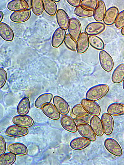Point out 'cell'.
Instances as JSON below:
<instances>
[{"label":"cell","instance_id":"obj_35","mask_svg":"<svg viewBox=\"0 0 124 165\" xmlns=\"http://www.w3.org/2000/svg\"><path fill=\"white\" fill-rule=\"evenodd\" d=\"M98 2L97 0H82L80 6L85 10L94 11L97 6Z\"/></svg>","mask_w":124,"mask_h":165},{"label":"cell","instance_id":"obj_26","mask_svg":"<svg viewBox=\"0 0 124 165\" xmlns=\"http://www.w3.org/2000/svg\"><path fill=\"white\" fill-rule=\"evenodd\" d=\"M107 112L113 116H118L124 114V105L118 102L110 104L108 107Z\"/></svg>","mask_w":124,"mask_h":165},{"label":"cell","instance_id":"obj_40","mask_svg":"<svg viewBox=\"0 0 124 165\" xmlns=\"http://www.w3.org/2000/svg\"><path fill=\"white\" fill-rule=\"evenodd\" d=\"M67 2L72 6L77 7L80 5L81 0H67Z\"/></svg>","mask_w":124,"mask_h":165},{"label":"cell","instance_id":"obj_6","mask_svg":"<svg viewBox=\"0 0 124 165\" xmlns=\"http://www.w3.org/2000/svg\"><path fill=\"white\" fill-rule=\"evenodd\" d=\"M72 113L75 120H80L87 123L90 122L91 116L81 104H76L73 107Z\"/></svg>","mask_w":124,"mask_h":165},{"label":"cell","instance_id":"obj_8","mask_svg":"<svg viewBox=\"0 0 124 165\" xmlns=\"http://www.w3.org/2000/svg\"><path fill=\"white\" fill-rule=\"evenodd\" d=\"M28 132V129L26 128L15 124L8 127L6 130L5 133L9 137H19L27 135Z\"/></svg>","mask_w":124,"mask_h":165},{"label":"cell","instance_id":"obj_18","mask_svg":"<svg viewBox=\"0 0 124 165\" xmlns=\"http://www.w3.org/2000/svg\"><path fill=\"white\" fill-rule=\"evenodd\" d=\"M31 11L29 9L14 11L10 16V19L13 22L20 23L26 21L30 18Z\"/></svg>","mask_w":124,"mask_h":165},{"label":"cell","instance_id":"obj_22","mask_svg":"<svg viewBox=\"0 0 124 165\" xmlns=\"http://www.w3.org/2000/svg\"><path fill=\"white\" fill-rule=\"evenodd\" d=\"M90 125L95 134L98 136L103 135L104 130L101 119L97 116H93L90 120Z\"/></svg>","mask_w":124,"mask_h":165},{"label":"cell","instance_id":"obj_37","mask_svg":"<svg viewBox=\"0 0 124 165\" xmlns=\"http://www.w3.org/2000/svg\"><path fill=\"white\" fill-rule=\"evenodd\" d=\"M115 27L118 29L124 27V10L119 12L114 22Z\"/></svg>","mask_w":124,"mask_h":165},{"label":"cell","instance_id":"obj_28","mask_svg":"<svg viewBox=\"0 0 124 165\" xmlns=\"http://www.w3.org/2000/svg\"><path fill=\"white\" fill-rule=\"evenodd\" d=\"M30 107V102L29 98L24 97L22 98L18 103L16 111L19 115H26L29 112Z\"/></svg>","mask_w":124,"mask_h":165},{"label":"cell","instance_id":"obj_36","mask_svg":"<svg viewBox=\"0 0 124 165\" xmlns=\"http://www.w3.org/2000/svg\"><path fill=\"white\" fill-rule=\"evenodd\" d=\"M64 43L66 47L70 50L73 51L77 50L76 42L69 33L66 35Z\"/></svg>","mask_w":124,"mask_h":165},{"label":"cell","instance_id":"obj_25","mask_svg":"<svg viewBox=\"0 0 124 165\" xmlns=\"http://www.w3.org/2000/svg\"><path fill=\"white\" fill-rule=\"evenodd\" d=\"M124 78V63L119 64L114 69L111 76L112 82L115 84L121 83Z\"/></svg>","mask_w":124,"mask_h":165},{"label":"cell","instance_id":"obj_11","mask_svg":"<svg viewBox=\"0 0 124 165\" xmlns=\"http://www.w3.org/2000/svg\"><path fill=\"white\" fill-rule=\"evenodd\" d=\"M53 102L59 113L62 115H67L69 111V106L68 102L61 97L56 95L53 98Z\"/></svg>","mask_w":124,"mask_h":165},{"label":"cell","instance_id":"obj_39","mask_svg":"<svg viewBox=\"0 0 124 165\" xmlns=\"http://www.w3.org/2000/svg\"><path fill=\"white\" fill-rule=\"evenodd\" d=\"M6 149V144L2 136H0V155L5 153Z\"/></svg>","mask_w":124,"mask_h":165},{"label":"cell","instance_id":"obj_30","mask_svg":"<svg viewBox=\"0 0 124 165\" xmlns=\"http://www.w3.org/2000/svg\"><path fill=\"white\" fill-rule=\"evenodd\" d=\"M42 1L45 11L51 16L54 15L57 11V7L55 2L51 0H42Z\"/></svg>","mask_w":124,"mask_h":165},{"label":"cell","instance_id":"obj_20","mask_svg":"<svg viewBox=\"0 0 124 165\" xmlns=\"http://www.w3.org/2000/svg\"><path fill=\"white\" fill-rule=\"evenodd\" d=\"M91 141L82 137H76L70 142V146L75 150H82L88 146L91 143Z\"/></svg>","mask_w":124,"mask_h":165},{"label":"cell","instance_id":"obj_9","mask_svg":"<svg viewBox=\"0 0 124 165\" xmlns=\"http://www.w3.org/2000/svg\"><path fill=\"white\" fill-rule=\"evenodd\" d=\"M104 132L106 135H109L113 132L114 127V120L112 116L107 112L104 113L101 116Z\"/></svg>","mask_w":124,"mask_h":165},{"label":"cell","instance_id":"obj_34","mask_svg":"<svg viewBox=\"0 0 124 165\" xmlns=\"http://www.w3.org/2000/svg\"><path fill=\"white\" fill-rule=\"evenodd\" d=\"M74 12L77 16L82 18H87L93 16V11H90L85 9L80 5L76 7Z\"/></svg>","mask_w":124,"mask_h":165},{"label":"cell","instance_id":"obj_19","mask_svg":"<svg viewBox=\"0 0 124 165\" xmlns=\"http://www.w3.org/2000/svg\"><path fill=\"white\" fill-rule=\"evenodd\" d=\"M7 150L9 152L17 155H24L28 153V149L26 145L19 142L9 144Z\"/></svg>","mask_w":124,"mask_h":165},{"label":"cell","instance_id":"obj_44","mask_svg":"<svg viewBox=\"0 0 124 165\" xmlns=\"http://www.w3.org/2000/svg\"><path fill=\"white\" fill-rule=\"evenodd\" d=\"M55 2H59L60 1V0H53Z\"/></svg>","mask_w":124,"mask_h":165},{"label":"cell","instance_id":"obj_15","mask_svg":"<svg viewBox=\"0 0 124 165\" xmlns=\"http://www.w3.org/2000/svg\"><path fill=\"white\" fill-rule=\"evenodd\" d=\"M66 35L65 30L60 27L57 28L52 36L51 41L52 46L57 48L61 46L64 40Z\"/></svg>","mask_w":124,"mask_h":165},{"label":"cell","instance_id":"obj_42","mask_svg":"<svg viewBox=\"0 0 124 165\" xmlns=\"http://www.w3.org/2000/svg\"><path fill=\"white\" fill-rule=\"evenodd\" d=\"M121 33L122 35L124 36V27L122 28L121 30Z\"/></svg>","mask_w":124,"mask_h":165},{"label":"cell","instance_id":"obj_32","mask_svg":"<svg viewBox=\"0 0 124 165\" xmlns=\"http://www.w3.org/2000/svg\"><path fill=\"white\" fill-rule=\"evenodd\" d=\"M16 158V155L11 152L4 153L0 155V165H12L15 162Z\"/></svg>","mask_w":124,"mask_h":165},{"label":"cell","instance_id":"obj_29","mask_svg":"<svg viewBox=\"0 0 124 165\" xmlns=\"http://www.w3.org/2000/svg\"><path fill=\"white\" fill-rule=\"evenodd\" d=\"M53 98V95L51 93L42 94L36 99L34 102L35 107L38 108H42L46 104L50 103Z\"/></svg>","mask_w":124,"mask_h":165},{"label":"cell","instance_id":"obj_13","mask_svg":"<svg viewBox=\"0 0 124 165\" xmlns=\"http://www.w3.org/2000/svg\"><path fill=\"white\" fill-rule=\"evenodd\" d=\"M76 44L78 53L81 54L86 52L89 45L88 35L85 32L81 33L77 40Z\"/></svg>","mask_w":124,"mask_h":165},{"label":"cell","instance_id":"obj_17","mask_svg":"<svg viewBox=\"0 0 124 165\" xmlns=\"http://www.w3.org/2000/svg\"><path fill=\"white\" fill-rule=\"evenodd\" d=\"M118 8L115 6L109 8L106 11L103 19V21L106 25H111L115 22L118 14Z\"/></svg>","mask_w":124,"mask_h":165},{"label":"cell","instance_id":"obj_41","mask_svg":"<svg viewBox=\"0 0 124 165\" xmlns=\"http://www.w3.org/2000/svg\"><path fill=\"white\" fill-rule=\"evenodd\" d=\"M0 22L1 23V21H2L4 16L3 13L1 11H0Z\"/></svg>","mask_w":124,"mask_h":165},{"label":"cell","instance_id":"obj_33","mask_svg":"<svg viewBox=\"0 0 124 165\" xmlns=\"http://www.w3.org/2000/svg\"><path fill=\"white\" fill-rule=\"evenodd\" d=\"M31 7L33 12L37 15H40L43 12L44 6L42 0H31Z\"/></svg>","mask_w":124,"mask_h":165},{"label":"cell","instance_id":"obj_38","mask_svg":"<svg viewBox=\"0 0 124 165\" xmlns=\"http://www.w3.org/2000/svg\"><path fill=\"white\" fill-rule=\"evenodd\" d=\"M7 79V73L3 68L0 69V88H1L5 85Z\"/></svg>","mask_w":124,"mask_h":165},{"label":"cell","instance_id":"obj_5","mask_svg":"<svg viewBox=\"0 0 124 165\" xmlns=\"http://www.w3.org/2000/svg\"><path fill=\"white\" fill-rule=\"evenodd\" d=\"M99 58L103 69L107 72L111 71L114 66V62L111 56L106 51L103 50L100 52Z\"/></svg>","mask_w":124,"mask_h":165},{"label":"cell","instance_id":"obj_43","mask_svg":"<svg viewBox=\"0 0 124 165\" xmlns=\"http://www.w3.org/2000/svg\"><path fill=\"white\" fill-rule=\"evenodd\" d=\"M122 87H123V89L124 90V78L123 80V81H122Z\"/></svg>","mask_w":124,"mask_h":165},{"label":"cell","instance_id":"obj_12","mask_svg":"<svg viewBox=\"0 0 124 165\" xmlns=\"http://www.w3.org/2000/svg\"><path fill=\"white\" fill-rule=\"evenodd\" d=\"M12 121L15 124L26 128L31 126L34 124L33 118L26 115H15L12 118Z\"/></svg>","mask_w":124,"mask_h":165},{"label":"cell","instance_id":"obj_10","mask_svg":"<svg viewBox=\"0 0 124 165\" xmlns=\"http://www.w3.org/2000/svg\"><path fill=\"white\" fill-rule=\"evenodd\" d=\"M105 28V25L103 23L99 22H92L87 25L85 29V32L89 36L95 35L103 32Z\"/></svg>","mask_w":124,"mask_h":165},{"label":"cell","instance_id":"obj_16","mask_svg":"<svg viewBox=\"0 0 124 165\" xmlns=\"http://www.w3.org/2000/svg\"><path fill=\"white\" fill-rule=\"evenodd\" d=\"M43 114L49 118L54 120L58 119L60 114L56 107L51 103L45 105L42 108Z\"/></svg>","mask_w":124,"mask_h":165},{"label":"cell","instance_id":"obj_21","mask_svg":"<svg viewBox=\"0 0 124 165\" xmlns=\"http://www.w3.org/2000/svg\"><path fill=\"white\" fill-rule=\"evenodd\" d=\"M56 18L57 23L60 28L64 30L67 29L70 19L65 11L61 9H58L56 14Z\"/></svg>","mask_w":124,"mask_h":165},{"label":"cell","instance_id":"obj_1","mask_svg":"<svg viewBox=\"0 0 124 165\" xmlns=\"http://www.w3.org/2000/svg\"><path fill=\"white\" fill-rule=\"evenodd\" d=\"M109 90L108 86L105 84L94 85L89 88L86 92L85 98L88 100L96 101L105 96Z\"/></svg>","mask_w":124,"mask_h":165},{"label":"cell","instance_id":"obj_23","mask_svg":"<svg viewBox=\"0 0 124 165\" xmlns=\"http://www.w3.org/2000/svg\"><path fill=\"white\" fill-rule=\"evenodd\" d=\"M29 4L26 0H13L7 4V8L10 10L14 11H21L27 9Z\"/></svg>","mask_w":124,"mask_h":165},{"label":"cell","instance_id":"obj_2","mask_svg":"<svg viewBox=\"0 0 124 165\" xmlns=\"http://www.w3.org/2000/svg\"><path fill=\"white\" fill-rule=\"evenodd\" d=\"M104 144L107 150L112 154L117 157L120 156L122 154V149L115 139L107 138L104 140Z\"/></svg>","mask_w":124,"mask_h":165},{"label":"cell","instance_id":"obj_7","mask_svg":"<svg viewBox=\"0 0 124 165\" xmlns=\"http://www.w3.org/2000/svg\"><path fill=\"white\" fill-rule=\"evenodd\" d=\"M69 34L75 41L77 40L81 32L82 27L79 20L74 17L70 19L68 28Z\"/></svg>","mask_w":124,"mask_h":165},{"label":"cell","instance_id":"obj_31","mask_svg":"<svg viewBox=\"0 0 124 165\" xmlns=\"http://www.w3.org/2000/svg\"><path fill=\"white\" fill-rule=\"evenodd\" d=\"M90 45L94 48L98 50H103L104 48V44L103 40L95 35L89 36Z\"/></svg>","mask_w":124,"mask_h":165},{"label":"cell","instance_id":"obj_14","mask_svg":"<svg viewBox=\"0 0 124 165\" xmlns=\"http://www.w3.org/2000/svg\"><path fill=\"white\" fill-rule=\"evenodd\" d=\"M60 124L63 128L65 130L71 133H75L77 131V125L71 116L64 115L60 119Z\"/></svg>","mask_w":124,"mask_h":165},{"label":"cell","instance_id":"obj_4","mask_svg":"<svg viewBox=\"0 0 124 165\" xmlns=\"http://www.w3.org/2000/svg\"><path fill=\"white\" fill-rule=\"evenodd\" d=\"M77 130L82 137L91 141H93L96 139V135L90 125L87 123L83 122L77 125Z\"/></svg>","mask_w":124,"mask_h":165},{"label":"cell","instance_id":"obj_27","mask_svg":"<svg viewBox=\"0 0 124 165\" xmlns=\"http://www.w3.org/2000/svg\"><path fill=\"white\" fill-rule=\"evenodd\" d=\"M106 12V7L104 2L102 0H98V5L93 11V16L97 21L103 20Z\"/></svg>","mask_w":124,"mask_h":165},{"label":"cell","instance_id":"obj_3","mask_svg":"<svg viewBox=\"0 0 124 165\" xmlns=\"http://www.w3.org/2000/svg\"><path fill=\"white\" fill-rule=\"evenodd\" d=\"M80 104L85 110L90 115L98 116L100 114L101 112L100 106L95 102L88 100L86 98H83L81 100Z\"/></svg>","mask_w":124,"mask_h":165},{"label":"cell","instance_id":"obj_24","mask_svg":"<svg viewBox=\"0 0 124 165\" xmlns=\"http://www.w3.org/2000/svg\"><path fill=\"white\" fill-rule=\"evenodd\" d=\"M0 35L3 40L7 41H12L14 37L12 28L7 24L3 22L0 23Z\"/></svg>","mask_w":124,"mask_h":165}]
</instances>
